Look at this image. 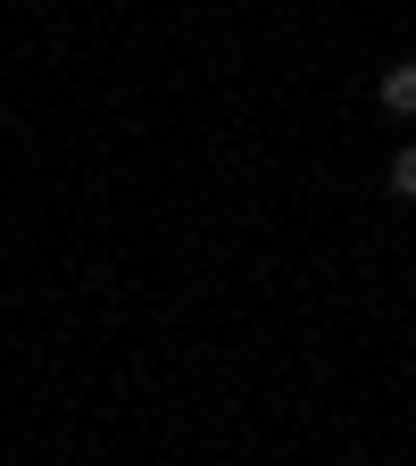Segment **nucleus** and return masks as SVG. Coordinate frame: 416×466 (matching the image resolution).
<instances>
[{
  "label": "nucleus",
  "instance_id": "1",
  "mask_svg": "<svg viewBox=\"0 0 416 466\" xmlns=\"http://www.w3.org/2000/svg\"><path fill=\"white\" fill-rule=\"evenodd\" d=\"M383 108H391V116H416V58L383 67Z\"/></svg>",
  "mask_w": 416,
  "mask_h": 466
},
{
  "label": "nucleus",
  "instance_id": "2",
  "mask_svg": "<svg viewBox=\"0 0 416 466\" xmlns=\"http://www.w3.org/2000/svg\"><path fill=\"white\" fill-rule=\"evenodd\" d=\"M391 200H416V142L391 158Z\"/></svg>",
  "mask_w": 416,
  "mask_h": 466
}]
</instances>
